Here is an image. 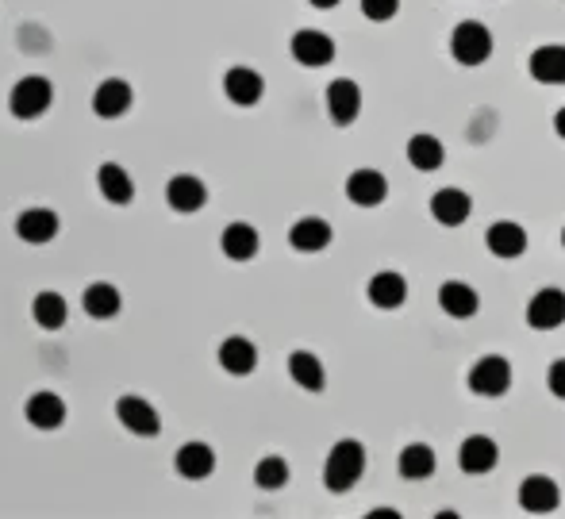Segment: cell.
Segmentation results:
<instances>
[{
  "instance_id": "6da1fadb",
  "label": "cell",
  "mask_w": 565,
  "mask_h": 519,
  "mask_svg": "<svg viewBox=\"0 0 565 519\" xmlns=\"http://www.w3.org/2000/svg\"><path fill=\"white\" fill-rule=\"evenodd\" d=\"M362 473H366V450H362L358 439H343V443L331 446L327 466H323V485H327L331 493L354 489V485L362 481Z\"/></svg>"
},
{
  "instance_id": "7a4b0ae2",
  "label": "cell",
  "mask_w": 565,
  "mask_h": 519,
  "mask_svg": "<svg viewBox=\"0 0 565 519\" xmlns=\"http://www.w3.org/2000/svg\"><path fill=\"white\" fill-rule=\"evenodd\" d=\"M450 54H454V62H462V66H481V62H489L492 31L485 24H477V20L458 24L454 35H450Z\"/></svg>"
},
{
  "instance_id": "3957f363",
  "label": "cell",
  "mask_w": 565,
  "mask_h": 519,
  "mask_svg": "<svg viewBox=\"0 0 565 519\" xmlns=\"http://www.w3.org/2000/svg\"><path fill=\"white\" fill-rule=\"evenodd\" d=\"M50 100H54V89H50L47 77H20L8 93V108L16 120H35L47 112Z\"/></svg>"
},
{
  "instance_id": "277c9868",
  "label": "cell",
  "mask_w": 565,
  "mask_h": 519,
  "mask_svg": "<svg viewBox=\"0 0 565 519\" xmlns=\"http://www.w3.org/2000/svg\"><path fill=\"white\" fill-rule=\"evenodd\" d=\"M469 389L477 396H504L512 389V362L500 358V354L481 358V362L469 370Z\"/></svg>"
},
{
  "instance_id": "5b68a950",
  "label": "cell",
  "mask_w": 565,
  "mask_h": 519,
  "mask_svg": "<svg viewBox=\"0 0 565 519\" xmlns=\"http://www.w3.org/2000/svg\"><path fill=\"white\" fill-rule=\"evenodd\" d=\"M358 112H362V89H358V81H350V77L331 81L327 85V116L339 127H346L358 120Z\"/></svg>"
},
{
  "instance_id": "8992f818",
  "label": "cell",
  "mask_w": 565,
  "mask_h": 519,
  "mask_svg": "<svg viewBox=\"0 0 565 519\" xmlns=\"http://www.w3.org/2000/svg\"><path fill=\"white\" fill-rule=\"evenodd\" d=\"M289 50H293V58L300 66H312V70H316V66H327V62L335 58V39H331L327 31L308 27V31H296Z\"/></svg>"
},
{
  "instance_id": "52a82bcc",
  "label": "cell",
  "mask_w": 565,
  "mask_h": 519,
  "mask_svg": "<svg viewBox=\"0 0 565 519\" xmlns=\"http://www.w3.org/2000/svg\"><path fill=\"white\" fill-rule=\"evenodd\" d=\"M116 416H120V423L131 431V435H147V439H154V435L162 431V420H158L154 404H147L143 396H123L120 404H116Z\"/></svg>"
},
{
  "instance_id": "ba28073f",
  "label": "cell",
  "mask_w": 565,
  "mask_h": 519,
  "mask_svg": "<svg viewBox=\"0 0 565 519\" xmlns=\"http://www.w3.org/2000/svg\"><path fill=\"white\" fill-rule=\"evenodd\" d=\"M223 93L231 104H239V108H250V104H258L262 93H266V81L258 70H250V66H235V70H227L223 77Z\"/></svg>"
},
{
  "instance_id": "9c48e42d",
  "label": "cell",
  "mask_w": 565,
  "mask_h": 519,
  "mask_svg": "<svg viewBox=\"0 0 565 519\" xmlns=\"http://www.w3.org/2000/svg\"><path fill=\"white\" fill-rule=\"evenodd\" d=\"M131 85L123 81V77H108V81H100L97 93H93V112H97L100 120H120L123 112L131 108Z\"/></svg>"
},
{
  "instance_id": "30bf717a",
  "label": "cell",
  "mask_w": 565,
  "mask_h": 519,
  "mask_svg": "<svg viewBox=\"0 0 565 519\" xmlns=\"http://www.w3.org/2000/svg\"><path fill=\"white\" fill-rule=\"evenodd\" d=\"M527 323L539 331H554L565 323V289H542L527 304Z\"/></svg>"
},
{
  "instance_id": "8fae6325",
  "label": "cell",
  "mask_w": 565,
  "mask_h": 519,
  "mask_svg": "<svg viewBox=\"0 0 565 519\" xmlns=\"http://www.w3.org/2000/svg\"><path fill=\"white\" fill-rule=\"evenodd\" d=\"M346 197L354 200L358 208H377L381 200L389 197V181L381 170H354L346 177Z\"/></svg>"
},
{
  "instance_id": "7c38bea8",
  "label": "cell",
  "mask_w": 565,
  "mask_h": 519,
  "mask_svg": "<svg viewBox=\"0 0 565 519\" xmlns=\"http://www.w3.org/2000/svg\"><path fill=\"white\" fill-rule=\"evenodd\" d=\"M204 200H208V189H204V181L193 177V173H177L170 185H166V204H170L173 212H200L204 208Z\"/></svg>"
},
{
  "instance_id": "4fadbf2b",
  "label": "cell",
  "mask_w": 565,
  "mask_h": 519,
  "mask_svg": "<svg viewBox=\"0 0 565 519\" xmlns=\"http://www.w3.org/2000/svg\"><path fill=\"white\" fill-rule=\"evenodd\" d=\"M558 500H562L558 485H554L550 477H542V473L527 477V481L519 485V504H523V512L546 516V512H554V508H558Z\"/></svg>"
},
{
  "instance_id": "5bb4252c",
  "label": "cell",
  "mask_w": 565,
  "mask_h": 519,
  "mask_svg": "<svg viewBox=\"0 0 565 519\" xmlns=\"http://www.w3.org/2000/svg\"><path fill=\"white\" fill-rule=\"evenodd\" d=\"M16 235L24 243H31V247H43V243H50L58 235V216L50 208H27L16 220Z\"/></svg>"
},
{
  "instance_id": "9a60e30c",
  "label": "cell",
  "mask_w": 565,
  "mask_h": 519,
  "mask_svg": "<svg viewBox=\"0 0 565 519\" xmlns=\"http://www.w3.org/2000/svg\"><path fill=\"white\" fill-rule=\"evenodd\" d=\"M439 304H443L446 316H454V320H469V316H477L481 297H477V289L466 285V281H446L443 289H439Z\"/></svg>"
},
{
  "instance_id": "2e32d148",
  "label": "cell",
  "mask_w": 565,
  "mask_h": 519,
  "mask_svg": "<svg viewBox=\"0 0 565 519\" xmlns=\"http://www.w3.org/2000/svg\"><path fill=\"white\" fill-rule=\"evenodd\" d=\"M469 212H473V200H469V193H462V189H439V193L431 197V216L439 223H446V227L466 223Z\"/></svg>"
},
{
  "instance_id": "e0dca14e",
  "label": "cell",
  "mask_w": 565,
  "mask_h": 519,
  "mask_svg": "<svg viewBox=\"0 0 565 519\" xmlns=\"http://www.w3.org/2000/svg\"><path fill=\"white\" fill-rule=\"evenodd\" d=\"M220 366L227 373H235V377L254 373V366H258V346L250 343V339H243V335H231V339H223Z\"/></svg>"
},
{
  "instance_id": "ac0fdd59",
  "label": "cell",
  "mask_w": 565,
  "mask_h": 519,
  "mask_svg": "<svg viewBox=\"0 0 565 519\" xmlns=\"http://www.w3.org/2000/svg\"><path fill=\"white\" fill-rule=\"evenodd\" d=\"M496 458H500V450H496L489 435H469L462 450H458V466L466 473H489L496 466Z\"/></svg>"
},
{
  "instance_id": "d6986e66",
  "label": "cell",
  "mask_w": 565,
  "mask_h": 519,
  "mask_svg": "<svg viewBox=\"0 0 565 519\" xmlns=\"http://www.w3.org/2000/svg\"><path fill=\"white\" fill-rule=\"evenodd\" d=\"M485 243L496 258H519L523 250H527V231L512 220H500L489 227V235H485Z\"/></svg>"
},
{
  "instance_id": "ffe728a7",
  "label": "cell",
  "mask_w": 565,
  "mask_h": 519,
  "mask_svg": "<svg viewBox=\"0 0 565 519\" xmlns=\"http://www.w3.org/2000/svg\"><path fill=\"white\" fill-rule=\"evenodd\" d=\"M212 470H216V450L208 443H185L177 450V473H181V477L204 481Z\"/></svg>"
},
{
  "instance_id": "44dd1931",
  "label": "cell",
  "mask_w": 565,
  "mask_h": 519,
  "mask_svg": "<svg viewBox=\"0 0 565 519\" xmlns=\"http://www.w3.org/2000/svg\"><path fill=\"white\" fill-rule=\"evenodd\" d=\"M366 293L373 308H400L404 297H408V281H404L400 273L385 270V273H377V277H369Z\"/></svg>"
},
{
  "instance_id": "7402d4cb",
  "label": "cell",
  "mask_w": 565,
  "mask_h": 519,
  "mask_svg": "<svg viewBox=\"0 0 565 519\" xmlns=\"http://www.w3.org/2000/svg\"><path fill=\"white\" fill-rule=\"evenodd\" d=\"M27 420L35 423L39 431H54L66 423V400L54 393H35L27 400Z\"/></svg>"
},
{
  "instance_id": "603a6c76",
  "label": "cell",
  "mask_w": 565,
  "mask_h": 519,
  "mask_svg": "<svg viewBox=\"0 0 565 519\" xmlns=\"http://www.w3.org/2000/svg\"><path fill=\"white\" fill-rule=\"evenodd\" d=\"M289 243L296 250H304V254H316L331 243V223L320 220V216H304V220L293 223V231H289Z\"/></svg>"
},
{
  "instance_id": "cb8c5ba5",
  "label": "cell",
  "mask_w": 565,
  "mask_h": 519,
  "mask_svg": "<svg viewBox=\"0 0 565 519\" xmlns=\"http://www.w3.org/2000/svg\"><path fill=\"white\" fill-rule=\"evenodd\" d=\"M220 247L231 262H250V258L258 254V231H254L250 223H227Z\"/></svg>"
},
{
  "instance_id": "d4e9b609",
  "label": "cell",
  "mask_w": 565,
  "mask_h": 519,
  "mask_svg": "<svg viewBox=\"0 0 565 519\" xmlns=\"http://www.w3.org/2000/svg\"><path fill=\"white\" fill-rule=\"evenodd\" d=\"M531 77L542 85H565V47L550 43L531 54Z\"/></svg>"
},
{
  "instance_id": "484cf974",
  "label": "cell",
  "mask_w": 565,
  "mask_h": 519,
  "mask_svg": "<svg viewBox=\"0 0 565 519\" xmlns=\"http://www.w3.org/2000/svg\"><path fill=\"white\" fill-rule=\"evenodd\" d=\"M120 289L116 285H108V281H97V285H89L85 289V297H81V308L93 316V320H112L116 312H120Z\"/></svg>"
},
{
  "instance_id": "4316f807",
  "label": "cell",
  "mask_w": 565,
  "mask_h": 519,
  "mask_svg": "<svg viewBox=\"0 0 565 519\" xmlns=\"http://www.w3.org/2000/svg\"><path fill=\"white\" fill-rule=\"evenodd\" d=\"M97 185H100V197L108 200V204H127V200L135 197L131 177H127V170L116 166V162H104V166H100Z\"/></svg>"
},
{
  "instance_id": "83f0119b",
  "label": "cell",
  "mask_w": 565,
  "mask_h": 519,
  "mask_svg": "<svg viewBox=\"0 0 565 519\" xmlns=\"http://www.w3.org/2000/svg\"><path fill=\"white\" fill-rule=\"evenodd\" d=\"M289 373H293V381L300 389H308V393H323V366L316 354H308V350H293L289 354Z\"/></svg>"
},
{
  "instance_id": "f1b7e54d",
  "label": "cell",
  "mask_w": 565,
  "mask_h": 519,
  "mask_svg": "<svg viewBox=\"0 0 565 519\" xmlns=\"http://www.w3.org/2000/svg\"><path fill=\"white\" fill-rule=\"evenodd\" d=\"M408 162H412L416 170L431 173L446 162V150L435 135H412V139H408Z\"/></svg>"
},
{
  "instance_id": "f546056e",
  "label": "cell",
  "mask_w": 565,
  "mask_h": 519,
  "mask_svg": "<svg viewBox=\"0 0 565 519\" xmlns=\"http://www.w3.org/2000/svg\"><path fill=\"white\" fill-rule=\"evenodd\" d=\"M400 473L408 477V481H423V477H431L435 473V450L427 443H412L400 450Z\"/></svg>"
},
{
  "instance_id": "4dcf8cb0",
  "label": "cell",
  "mask_w": 565,
  "mask_h": 519,
  "mask_svg": "<svg viewBox=\"0 0 565 519\" xmlns=\"http://www.w3.org/2000/svg\"><path fill=\"white\" fill-rule=\"evenodd\" d=\"M70 316V308H66V297H58V293H39V297L31 300V320L39 323V327H47V331H58L62 323Z\"/></svg>"
},
{
  "instance_id": "1f68e13d",
  "label": "cell",
  "mask_w": 565,
  "mask_h": 519,
  "mask_svg": "<svg viewBox=\"0 0 565 519\" xmlns=\"http://www.w3.org/2000/svg\"><path fill=\"white\" fill-rule=\"evenodd\" d=\"M254 481H258L262 489H281V485L289 481V466H285V458H277V454L262 458V462H258V470H254Z\"/></svg>"
},
{
  "instance_id": "d6a6232c",
  "label": "cell",
  "mask_w": 565,
  "mask_h": 519,
  "mask_svg": "<svg viewBox=\"0 0 565 519\" xmlns=\"http://www.w3.org/2000/svg\"><path fill=\"white\" fill-rule=\"evenodd\" d=\"M400 12V0H362V16L373 24H385Z\"/></svg>"
},
{
  "instance_id": "836d02e7",
  "label": "cell",
  "mask_w": 565,
  "mask_h": 519,
  "mask_svg": "<svg viewBox=\"0 0 565 519\" xmlns=\"http://www.w3.org/2000/svg\"><path fill=\"white\" fill-rule=\"evenodd\" d=\"M546 385H550V393L565 400V358H558V362L546 370Z\"/></svg>"
},
{
  "instance_id": "e575fe53",
  "label": "cell",
  "mask_w": 565,
  "mask_h": 519,
  "mask_svg": "<svg viewBox=\"0 0 565 519\" xmlns=\"http://www.w3.org/2000/svg\"><path fill=\"white\" fill-rule=\"evenodd\" d=\"M554 131H558V135L565 139V108L558 112V116H554Z\"/></svg>"
},
{
  "instance_id": "d590c367",
  "label": "cell",
  "mask_w": 565,
  "mask_h": 519,
  "mask_svg": "<svg viewBox=\"0 0 565 519\" xmlns=\"http://www.w3.org/2000/svg\"><path fill=\"white\" fill-rule=\"evenodd\" d=\"M308 4H312V8H335L339 0H308Z\"/></svg>"
},
{
  "instance_id": "8d00e7d4",
  "label": "cell",
  "mask_w": 565,
  "mask_h": 519,
  "mask_svg": "<svg viewBox=\"0 0 565 519\" xmlns=\"http://www.w3.org/2000/svg\"><path fill=\"white\" fill-rule=\"evenodd\" d=\"M562 247H565V231H562Z\"/></svg>"
}]
</instances>
